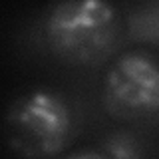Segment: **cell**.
Wrapping results in <instances>:
<instances>
[{"label": "cell", "instance_id": "obj_1", "mask_svg": "<svg viewBox=\"0 0 159 159\" xmlns=\"http://www.w3.org/2000/svg\"><path fill=\"white\" fill-rule=\"evenodd\" d=\"M42 36L50 52L72 66L102 64L121 40L117 8L102 0L54 4L42 18Z\"/></svg>", "mask_w": 159, "mask_h": 159}, {"label": "cell", "instance_id": "obj_3", "mask_svg": "<svg viewBox=\"0 0 159 159\" xmlns=\"http://www.w3.org/2000/svg\"><path fill=\"white\" fill-rule=\"evenodd\" d=\"M102 103L119 121H139L159 113V58L147 50H127L111 60L102 82Z\"/></svg>", "mask_w": 159, "mask_h": 159}, {"label": "cell", "instance_id": "obj_6", "mask_svg": "<svg viewBox=\"0 0 159 159\" xmlns=\"http://www.w3.org/2000/svg\"><path fill=\"white\" fill-rule=\"evenodd\" d=\"M64 159H107V155L99 147H82Z\"/></svg>", "mask_w": 159, "mask_h": 159}, {"label": "cell", "instance_id": "obj_2", "mask_svg": "<svg viewBox=\"0 0 159 159\" xmlns=\"http://www.w3.org/2000/svg\"><path fill=\"white\" fill-rule=\"evenodd\" d=\"M4 139L24 159H48L74 141L78 119L72 103L52 88H32L12 99L4 113Z\"/></svg>", "mask_w": 159, "mask_h": 159}, {"label": "cell", "instance_id": "obj_4", "mask_svg": "<svg viewBox=\"0 0 159 159\" xmlns=\"http://www.w3.org/2000/svg\"><path fill=\"white\" fill-rule=\"evenodd\" d=\"M127 34L137 44H159V2H141L127 10Z\"/></svg>", "mask_w": 159, "mask_h": 159}, {"label": "cell", "instance_id": "obj_5", "mask_svg": "<svg viewBox=\"0 0 159 159\" xmlns=\"http://www.w3.org/2000/svg\"><path fill=\"white\" fill-rule=\"evenodd\" d=\"M98 147L107 159H147L145 143L131 129H113L106 133Z\"/></svg>", "mask_w": 159, "mask_h": 159}]
</instances>
